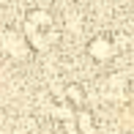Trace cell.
I'll list each match as a JSON object with an SVG mask.
<instances>
[{"label": "cell", "instance_id": "obj_1", "mask_svg": "<svg viewBox=\"0 0 134 134\" xmlns=\"http://www.w3.org/2000/svg\"><path fill=\"white\" fill-rule=\"evenodd\" d=\"M90 55H93V58H99V60H104V58H109V55H112V44H109L107 38L93 41V44H90Z\"/></svg>", "mask_w": 134, "mask_h": 134}]
</instances>
